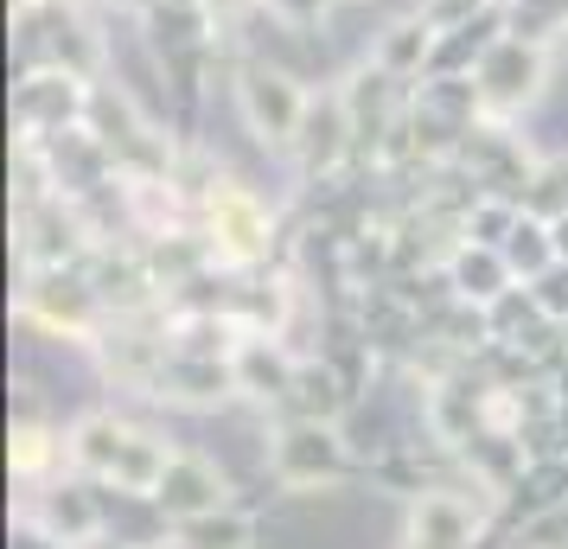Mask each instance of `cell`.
<instances>
[{
    "label": "cell",
    "mask_w": 568,
    "mask_h": 549,
    "mask_svg": "<svg viewBox=\"0 0 568 549\" xmlns=\"http://www.w3.org/2000/svg\"><path fill=\"white\" fill-rule=\"evenodd\" d=\"M250 109H256V122H268V109L282 115V129H294V90H282V78H256L250 83Z\"/></svg>",
    "instance_id": "6da1fadb"
}]
</instances>
